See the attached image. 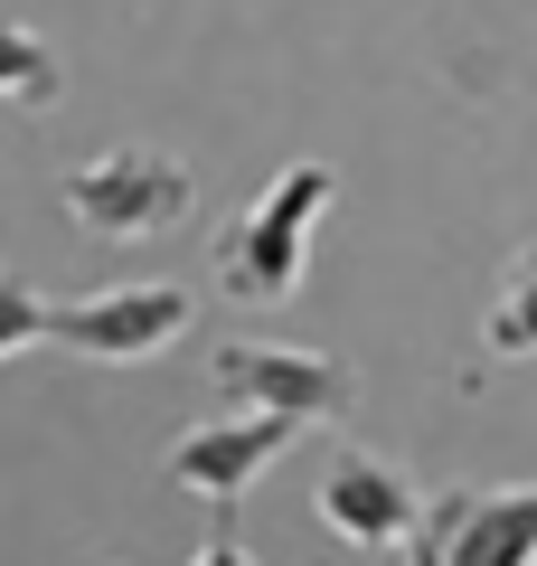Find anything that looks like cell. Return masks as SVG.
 I'll list each match as a JSON object with an SVG mask.
<instances>
[{
    "label": "cell",
    "mask_w": 537,
    "mask_h": 566,
    "mask_svg": "<svg viewBox=\"0 0 537 566\" xmlns=\"http://www.w3.org/2000/svg\"><path fill=\"white\" fill-rule=\"evenodd\" d=\"M302 424L293 416H274V406H236V416H208V424H189L170 444V482L179 491H199L208 510H236L245 491H255V472H274L283 463V444H293Z\"/></svg>",
    "instance_id": "obj_6"
},
{
    "label": "cell",
    "mask_w": 537,
    "mask_h": 566,
    "mask_svg": "<svg viewBox=\"0 0 537 566\" xmlns=\"http://www.w3.org/2000/svg\"><path fill=\"white\" fill-rule=\"evenodd\" d=\"M48 312H57L48 293H29V283H0V359H10V368H20L29 349L48 340Z\"/></svg>",
    "instance_id": "obj_10"
},
{
    "label": "cell",
    "mask_w": 537,
    "mask_h": 566,
    "mask_svg": "<svg viewBox=\"0 0 537 566\" xmlns=\"http://www.w3.org/2000/svg\"><path fill=\"white\" fill-rule=\"evenodd\" d=\"M189 566H264V557H255V547L236 538V510H218V528H208V547H199Z\"/></svg>",
    "instance_id": "obj_11"
},
{
    "label": "cell",
    "mask_w": 537,
    "mask_h": 566,
    "mask_svg": "<svg viewBox=\"0 0 537 566\" xmlns=\"http://www.w3.org/2000/svg\"><path fill=\"white\" fill-rule=\"evenodd\" d=\"M199 322V293L189 283H114V293H95V303H66L48 312V340L76 349V359H151V349H170L179 331Z\"/></svg>",
    "instance_id": "obj_5"
},
{
    "label": "cell",
    "mask_w": 537,
    "mask_h": 566,
    "mask_svg": "<svg viewBox=\"0 0 537 566\" xmlns=\"http://www.w3.org/2000/svg\"><path fill=\"white\" fill-rule=\"evenodd\" d=\"M481 340H491V359H537V245H528V255H509Z\"/></svg>",
    "instance_id": "obj_8"
},
{
    "label": "cell",
    "mask_w": 537,
    "mask_h": 566,
    "mask_svg": "<svg viewBox=\"0 0 537 566\" xmlns=\"http://www.w3.org/2000/svg\"><path fill=\"white\" fill-rule=\"evenodd\" d=\"M227 406H274L293 424H349L358 416V368L330 349H283V340H218L208 359Z\"/></svg>",
    "instance_id": "obj_3"
},
{
    "label": "cell",
    "mask_w": 537,
    "mask_h": 566,
    "mask_svg": "<svg viewBox=\"0 0 537 566\" xmlns=\"http://www.w3.org/2000/svg\"><path fill=\"white\" fill-rule=\"evenodd\" d=\"M0 85H10V104H48L57 95V57H48V39L39 29H10V39H0Z\"/></svg>",
    "instance_id": "obj_9"
},
{
    "label": "cell",
    "mask_w": 537,
    "mask_h": 566,
    "mask_svg": "<svg viewBox=\"0 0 537 566\" xmlns=\"http://www.w3.org/2000/svg\"><path fill=\"white\" fill-rule=\"evenodd\" d=\"M189 199H199V180H189V161H170V151H141V142H114V151H95V161H76L57 180V208L85 227V237H160V227L189 218Z\"/></svg>",
    "instance_id": "obj_2"
},
{
    "label": "cell",
    "mask_w": 537,
    "mask_h": 566,
    "mask_svg": "<svg viewBox=\"0 0 537 566\" xmlns=\"http://www.w3.org/2000/svg\"><path fill=\"white\" fill-rule=\"evenodd\" d=\"M330 189H339L330 161H293V170H274V189L218 237V283L236 303H293L302 293L312 227H320V208H330Z\"/></svg>",
    "instance_id": "obj_1"
},
{
    "label": "cell",
    "mask_w": 537,
    "mask_h": 566,
    "mask_svg": "<svg viewBox=\"0 0 537 566\" xmlns=\"http://www.w3.org/2000/svg\"><path fill=\"white\" fill-rule=\"evenodd\" d=\"M406 557L415 566H537V482L424 501V528Z\"/></svg>",
    "instance_id": "obj_4"
},
{
    "label": "cell",
    "mask_w": 537,
    "mask_h": 566,
    "mask_svg": "<svg viewBox=\"0 0 537 566\" xmlns=\"http://www.w3.org/2000/svg\"><path fill=\"white\" fill-rule=\"evenodd\" d=\"M312 510H320V528L349 538V547H415V528H424V491L406 482L397 463H378V453H330Z\"/></svg>",
    "instance_id": "obj_7"
}]
</instances>
